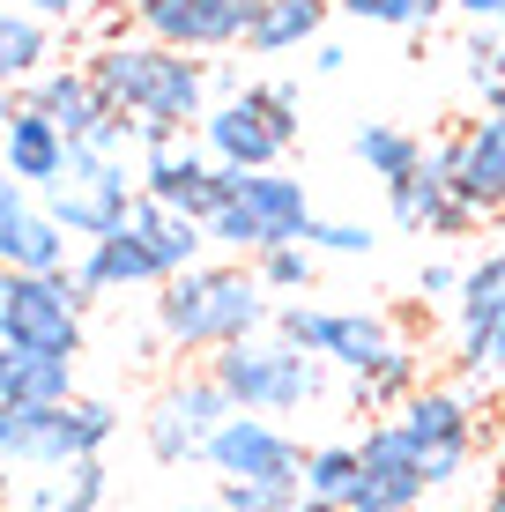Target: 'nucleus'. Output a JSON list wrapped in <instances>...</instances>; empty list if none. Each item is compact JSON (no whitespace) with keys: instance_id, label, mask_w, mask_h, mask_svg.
<instances>
[{"instance_id":"nucleus-1","label":"nucleus","mask_w":505,"mask_h":512,"mask_svg":"<svg viewBox=\"0 0 505 512\" xmlns=\"http://www.w3.org/2000/svg\"><path fill=\"white\" fill-rule=\"evenodd\" d=\"M90 82L104 90V104L127 119H142V141H171V134H194L201 112L216 104V67L201 52L179 45H156V38H104L90 45Z\"/></svg>"},{"instance_id":"nucleus-2","label":"nucleus","mask_w":505,"mask_h":512,"mask_svg":"<svg viewBox=\"0 0 505 512\" xmlns=\"http://www.w3.org/2000/svg\"><path fill=\"white\" fill-rule=\"evenodd\" d=\"M149 327L164 349L186 357H216V349L246 342V334L275 327V290L253 275V260H194L186 275L156 282Z\"/></svg>"},{"instance_id":"nucleus-3","label":"nucleus","mask_w":505,"mask_h":512,"mask_svg":"<svg viewBox=\"0 0 505 512\" xmlns=\"http://www.w3.org/2000/svg\"><path fill=\"white\" fill-rule=\"evenodd\" d=\"M201 253H208V231L194 216H171V208H156V201H134L104 238H82L75 282L90 297H119V290H142V282L186 275Z\"/></svg>"},{"instance_id":"nucleus-4","label":"nucleus","mask_w":505,"mask_h":512,"mask_svg":"<svg viewBox=\"0 0 505 512\" xmlns=\"http://www.w3.org/2000/svg\"><path fill=\"white\" fill-rule=\"evenodd\" d=\"M208 379L231 394L238 416H275V423L305 416L312 401L327 394V364L312 357V349L283 342L275 327H260V334H246V342L216 349V357H208Z\"/></svg>"},{"instance_id":"nucleus-5","label":"nucleus","mask_w":505,"mask_h":512,"mask_svg":"<svg viewBox=\"0 0 505 512\" xmlns=\"http://www.w3.org/2000/svg\"><path fill=\"white\" fill-rule=\"evenodd\" d=\"M194 134L231 171H275L298 149V82H238L201 112Z\"/></svg>"},{"instance_id":"nucleus-6","label":"nucleus","mask_w":505,"mask_h":512,"mask_svg":"<svg viewBox=\"0 0 505 512\" xmlns=\"http://www.w3.org/2000/svg\"><path fill=\"white\" fill-rule=\"evenodd\" d=\"M97 297L75 282V268H0V342L45 349V357H82Z\"/></svg>"},{"instance_id":"nucleus-7","label":"nucleus","mask_w":505,"mask_h":512,"mask_svg":"<svg viewBox=\"0 0 505 512\" xmlns=\"http://www.w3.org/2000/svg\"><path fill=\"white\" fill-rule=\"evenodd\" d=\"M119 438V401L75 394L52 409H0V461L8 468H75Z\"/></svg>"},{"instance_id":"nucleus-8","label":"nucleus","mask_w":505,"mask_h":512,"mask_svg":"<svg viewBox=\"0 0 505 512\" xmlns=\"http://www.w3.org/2000/svg\"><path fill=\"white\" fill-rule=\"evenodd\" d=\"M305 231H312V193H305V179H290L283 164L275 171H238L231 201L208 216V245H223V253H238V260H260V253H275V245H305Z\"/></svg>"},{"instance_id":"nucleus-9","label":"nucleus","mask_w":505,"mask_h":512,"mask_svg":"<svg viewBox=\"0 0 505 512\" xmlns=\"http://www.w3.org/2000/svg\"><path fill=\"white\" fill-rule=\"evenodd\" d=\"M394 423L416 438L431 490H454L483 453V401L468 394V379L461 386H416L402 409H394Z\"/></svg>"},{"instance_id":"nucleus-10","label":"nucleus","mask_w":505,"mask_h":512,"mask_svg":"<svg viewBox=\"0 0 505 512\" xmlns=\"http://www.w3.org/2000/svg\"><path fill=\"white\" fill-rule=\"evenodd\" d=\"M38 201H45V216L60 223L67 238H104L134 201H142V171H134V156L75 149V156H67V171L38 193Z\"/></svg>"},{"instance_id":"nucleus-11","label":"nucleus","mask_w":505,"mask_h":512,"mask_svg":"<svg viewBox=\"0 0 505 512\" xmlns=\"http://www.w3.org/2000/svg\"><path fill=\"white\" fill-rule=\"evenodd\" d=\"M454 372L468 386L505 379V223L461 268V297H454Z\"/></svg>"},{"instance_id":"nucleus-12","label":"nucleus","mask_w":505,"mask_h":512,"mask_svg":"<svg viewBox=\"0 0 505 512\" xmlns=\"http://www.w3.org/2000/svg\"><path fill=\"white\" fill-rule=\"evenodd\" d=\"M275 334L283 342H298V349H312V357L327 364V372H364V364H379L402 334H394V320L387 312H372V305H275Z\"/></svg>"},{"instance_id":"nucleus-13","label":"nucleus","mask_w":505,"mask_h":512,"mask_svg":"<svg viewBox=\"0 0 505 512\" xmlns=\"http://www.w3.org/2000/svg\"><path fill=\"white\" fill-rule=\"evenodd\" d=\"M201 468L216 475V483H238V490H298L305 446H298V431L275 423V416H223V431L208 438Z\"/></svg>"},{"instance_id":"nucleus-14","label":"nucleus","mask_w":505,"mask_h":512,"mask_svg":"<svg viewBox=\"0 0 505 512\" xmlns=\"http://www.w3.org/2000/svg\"><path fill=\"white\" fill-rule=\"evenodd\" d=\"M223 416H238V409H231V394H223L208 372L164 379V386L149 394V409H142V446H149V461L194 468L201 453H208V438L223 431Z\"/></svg>"},{"instance_id":"nucleus-15","label":"nucleus","mask_w":505,"mask_h":512,"mask_svg":"<svg viewBox=\"0 0 505 512\" xmlns=\"http://www.w3.org/2000/svg\"><path fill=\"white\" fill-rule=\"evenodd\" d=\"M134 171H142V201L171 208V216H194L208 231V216H216L223 201H231V164H216V156L201 149V134H171V141H142V156H134Z\"/></svg>"},{"instance_id":"nucleus-16","label":"nucleus","mask_w":505,"mask_h":512,"mask_svg":"<svg viewBox=\"0 0 505 512\" xmlns=\"http://www.w3.org/2000/svg\"><path fill=\"white\" fill-rule=\"evenodd\" d=\"M260 0H127V30L179 52H238L253 30Z\"/></svg>"},{"instance_id":"nucleus-17","label":"nucleus","mask_w":505,"mask_h":512,"mask_svg":"<svg viewBox=\"0 0 505 512\" xmlns=\"http://www.w3.org/2000/svg\"><path fill=\"white\" fill-rule=\"evenodd\" d=\"M424 498H431V475H424V453H416V438H409L394 416L364 423V438H357V498H350V512H424Z\"/></svg>"},{"instance_id":"nucleus-18","label":"nucleus","mask_w":505,"mask_h":512,"mask_svg":"<svg viewBox=\"0 0 505 512\" xmlns=\"http://www.w3.org/2000/svg\"><path fill=\"white\" fill-rule=\"evenodd\" d=\"M439 164L454 171L461 201L476 208L483 223L505 216V104H483L468 127H454L439 141Z\"/></svg>"},{"instance_id":"nucleus-19","label":"nucleus","mask_w":505,"mask_h":512,"mask_svg":"<svg viewBox=\"0 0 505 512\" xmlns=\"http://www.w3.org/2000/svg\"><path fill=\"white\" fill-rule=\"evenodd\" d=\"M387 208H394V223L416 231V238H468V231H483V216L461 201V186H454V171L439 164V149H431L409 179L387 186Z\"/></svg>"},{"instance_id":"nucleus-20","label":"nucleus","mask_w":505,"mask_h":512,"mask_svg":"<svg viewBox=\"0 0 505 512\" xmlns=\"http://www.w3.org/2000/svg\"><path fill=\"white\" fill-rule=\"evenodd\" d=\"M15 104H23V112H38V119H52V127H60L67 141H97L104 127H112V104H104V90L90 82V67H45V75H30L23 90H15Z\"/></svg>"},{"instance_id":"nucleus-21","label":"nucleus","mask_w":505,"mask_h":512,"mask_svg":"<svg viewBox=\"0 0 505 512\" xmlns=\"http://www.w3.org/2000/svg\"><path fill=\"white\" fill-rule=\"evenodd\" d=\"M0 268H67V231L45 216L38 186L0 164Z\"/></svg>"},{"instance_id":"nucleus-22","label":"nucleus","mask_w":505,"mask_h":512,"mask_svg":"<svg viewBox=\"0 0 505 512\" xmlns=\"http://www.w3.org/2000/svg\"><path fill=\"white\" fill-rule=\"evenodd\" d=\"M67 156H75V141L52 127V119H38V112H23V104H15V119L0 127V164H8L23 186L45 193V186L67 171Z\"/></svg>"},{"instance_id":"nucleus-23","label":"nucleus","mask_w":505,"mask_h":512,"mask_svg":"<svg viewBox=\"0 0 505 512\" xmlns=\"http://www.w3.org/2000/svg\"><path fill=\"white\" fill-rule=\"evenodd\" d=\"M52 401H75V357L0 342V409H52Z\"/></svg>"},{"instance_id":"nucleus-24","label":"nucleus","mask_w":505,"mask_h":512,"mask_svg":"<svg viewBox=\"0 0 505 512\" xmlns=\"http://www.w3.org/2000/svg\"><path fill=\"white\" fill-rule=\"evenodd\" d=\"M327 15H335V0H260V15L246 30V52H260V60L312 52L327 38Z\"/></svg>"},{"instance_id":"nucleus-25","label":"nucleus","mask_w":505,"mask_h":512,"mask_svg":"<svg viewBox=\"0 0 505 512\" xmlns=\"http://www.w3.org/2000/svg\"><path fill=\"white\" fill-rule=\"evenodd\" d=\"M424 386V349L416 342H394L379 364H364V372H350V401L364 416H394L402 401Z\"/></svg>"},{"instance_id":"nucleus-26","label":"nucleus","mask_w":505,"mask_h":512,"mask_svg":"<svg viewBox=\"0 0 505 512\" xmlns=\"http://www.w3.org/2000/svg\"><path fill=\"white\" fill-rule=\"evenodd\" d=\"M45 67H52V23H38L15 0H0V90H23Z\"/></svg>"},{"instance_id":"nucleus-27","label":"nucleus","mask_w":505,"mask_h":512,"mask_svg":"<svg viewBox=\"0 0 505 512\" xmlns=\"http://www.w3.org/2000/svg\"><path fill=\"white\" fill-rule=\"evenodd\" d=\"M350 149H357V164L372 171L379 186H394V179H409L416 164H424V134H409V127H394V119H364V127L350 134Z\"/></svg>"},{"instance_id":"nucleus-28","label":"nucleus","mask_w":505,"mask_h":512,"mask_svg":"<svg viewBox=\"0 0 505 512\" xmlns=\"http://www.w3.org/2000/svg\"><path fill=\"white\" fill-rule=\"evenodd\" d=\"M312 512H350L357 498V446H305V475H298Z\"/></svg>"},{"instance_id":"nucleus-29","label":"nucleus","mask_w":505,"mask_h":512,"mask_svg":"<svg viewBox=\"0 0 505 512\" xmlns=\"http://www.w3.org/2000/svg\"><path fill=\"white\" fill-rule=\"evenodd\" d=\"M104 490H112V475H104V453H97V461L60 468V483L38 490V512H97V505H104Z\"/></svg>"},{"instance_id":"nucleus-30","label":"nucleus","mask_w":505,"mask_h":512,"mask_svg":"<svg viewBox=\"0 0 505 512\" xmlns=\"http://www.w3.org/2000/svg\"><path fill=\"white\" fill-rule=\"evenodd\" d=\"M461 75H468V90L483 104H505V30H468Z\"/></svg>"},{"instance_id":"nucleus-31","label":"nucleus","mask_w":505,"mask_h":512,"mask_svg":"<svg viewBox=\"0 0 505 512\" xmlns=\"http://www.w3.org/2000/svg\"><path fill=\"white\" fill-rule=\"evenodd\" d=\"M350 23H379V30H431L454 0H335Z\"/></svg>"},{"instance_id":"nucleus-32","label":"nucleus","mask_w":505,"mask_h":512,"mask_svg":"<svg viewBox=\"0 0 505 512\" xmlns=\"http://www.w3.org/2000/svg\"><path fill=\"white\" fill-rule=\"evenodd\" d=\"M253 275L268 282L275 297L312 290V245H275V253H260V260H253Z\"/></svg>"},{"instance_id":"nucleus-33","label":"nucleus","mask_w":505,"mask_h":512,"mask_svg":"<svg viewBox=\"0 0 505 512\" xmlns=\"http://www.w3.org/2000/svg\"><path fill=\"white\" fill-rule=\"evenodd\" d=\"M305 245H312V253H342V260H357V253H372L379 238L364 231V223H350V216H312Z\"/></svg>"},{"instance_id":"nucleus-34","label":"nucleus","mask_w":505,"mask_h":512,"mask_svg":"<svg viewBox=\"0 0 505 512\" xmlns=\"http://www.w3.org/2000/svg\"><path fill=\"white\" fill-rule=\"evenodd\" d=\"M15 8H30L52 30H75V23H97L104 8H119V0H15Z\"/></svg>"},{"instance_id":"nucleus-35","label":"nucleus","mask_w":505,"mask_h":512,"mask_svg":"<svg viewBox=\"0 0 505 512\" xmlns=\"http://www.w3.org/2000/svg\"><path fill=\"white\" fill-rule=\"evenodd\" d=\"M416 297H461V268L454 260H424L416 268Z\"/></svg>"},{"instance_id":"nucleus-36","label":"nucleus","mask_w":505,"mask_h":512,"mask_svg":"<svg viewBox=\"0 0 505 512\" xmlns=\"http://www.w3.org/2000/svg\"><path fill=\"white\" fill-rule=\"evenodd\" d=\"M454 15L468 30H505V0H454Z\"/></svg>"},{"instance_id":"nucleus-37","label":"nucleus","mask_w":505,"mask_h":512,"mask_svg":"<svg viewBox=\"0 0 505 512\" xmlns=\"http://www.w3.org/2000/svg\"><path fill=\"white\" fill-rule=\"evenodd\" d=\"M305 67H312V75H342V67H350V52H342L335 38H320V45L305 52Z\"/></svg>"},{"instance_id":"nucleus-38","label":"nucleus","mask_w":505,"mask_h":512,"mask_svg":"<svg viewBox=\"0 0 505 512\" xmlns=\"http://www.w3.org/2000/svg\"><path fill=\"white\" fill-rule=\"evenodd\" d=\"M483 512H505V461H498V475H491V490H483Z\"/></svg>"},{"instance_id":"nucleus-39","label":"nucleus","mask_w":505,"mask_h":512,"mask_svg":"<svg viewBox=\"0 0 505 512\" xmlns=\"http://www.w3.org/2000/svg\"><path fill=\"white\" fill-rule=\"evenodd\" d=\"M179 512H246V505H231V498L216 490V498H194V505H179Z\"/></svg>"},{"instance_id":"nucleus-40","label":"nucleus","mask_w":505,"mask_h":512,"mask_svg":"<svg viewBox=\"0 0 505 512\" xmlns=\"http://www.w3.org/2000/svg\"><path fill=\"white\" fill-rule=\"evenodd\" d=\"M8 119H15V97H8V90H0V127H8Z\"/></svg>"},{"instance_id":"nucleus-41","label":"nucleus","mask_w":505,"mask_h":512,"mask_svg":"<svg viewBox=\"0 0 505 512\" xmlns=\"http://www.w3.org/2000/svg\"><path fill=\"white\" fill-rule=\"evenodd\" d=\"M298 512H312V505H298Z\"/></svg>"},{"instance_id":"nucleus-42","label":"nucleus","mask_w":505,"mask_h":512,"mask_svg":"<svg viewBox=\"0 0 505 512\" xmlns=\"http://www.w3.org/2000/svg\"><path fill=\"white\" fill-rule=\"evenodd\" d=\"M498 223H505V216H498Z\"/></svg>"}]
</instances>
